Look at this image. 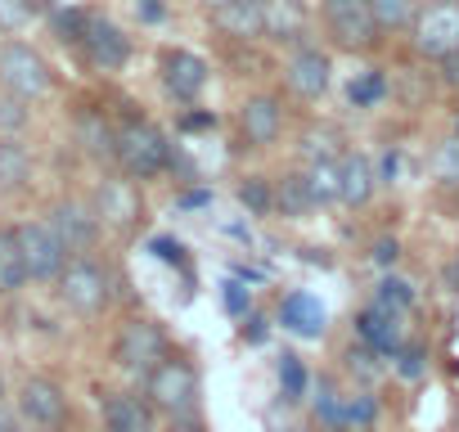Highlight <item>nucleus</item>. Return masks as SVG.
Segmentation results:
<instances>
[{
  "instance_id": "nucleus-46",
  "label": "nucleus",
  "mask_w": 459,
  "mask_h": 432,
  "mask_svg": "<svg viewBox=\"0 0 459 432\" xmlns=\"http://www.w3.org/2000/svg\"><path fill=\"white\" fill-rule=\"evenodd\" d=\"M37 432H41V428H37Z\"/></svg>"
},
{
  "instance_id": "nucleus-45",
  "label": "nucleus",
  "mask_w": 459,
  "mask_h": 432,
  "mask_svg": "<svg viewBox=\"0 0 459 432\" xmlns=\"http://www.w3.org/2000/svg\"><path fill=\"white\" fill-rule=\"evenodd\" d=\"M221 5H230V0H207V10H221Z\"/></svg>"
},
{
  "instance_id": "nucleus-27",
  "label": "nucleus",
  "mask_w": 459,
  "mask_h": 432,
  "mask_svg": "<svg viewBox=\"0 0 459 432\" xmlns=\"http://www.w3.org/2000/svg\"><path fill=\"white\" fill-rule=\"evenodd\" d=\"M275 203L284 207V216H307L316 207V198L307 189V176H284V185H275Z\"/></svg>"
},
{
  "instance_id": "nucleus-23",
  "label": "nucleus",
  "mask_w": 459,
  "mask_h": 432,
  "mask_svg": "<svg viewBox=\"0 0 459 432\" xmlns=\"http://www.w3.org/2000/svg\"><path fill=\"white\" fill-rule=\"evenodd\" d=\"M32 180V153L14 135L0 140V189H23Z\"/></svg>"
},
{
  "instance_id": "nucleus-28",
  "label": "nucleus",
  "mask_w": 459,
  "mask_h": 432,
  "mask_svg": "<svg viewBox=\"0 0 459 432\" xmlns=\"http://www.w3.org/2000/svg\"><path fill=\"white\" fill-rule=\"evenodd\" d=\"M316 414L329 423V428H347V396L333 392L329 378H320V396H316Z\"/></svg>"
},
{
  "instance_id": "nucleus-30",
  "label": "nucleus",
  "mask_w": 459,
  "mask_h": 432,
  "mask_svg": "<svg viewBox=\"0 0 459 432\" xmlns=\"http://www.w3.org/2000/svg\"><path fill=\"white\" fill-rule=\"evenodd\" d=\"M32 14H37V0H0V28H5V32L28 28Z\"/></svg>"
},
{
  "instance_id": "nucleus-14",
  "label": "nucleus",
  "mask_w": 459,
  "mask_h": 432,
  "mask_svg": "<svg viewBox=\"0 0 459 432\" xmlns=\"http://www.w3.org/2000/svg\"><path fill=\"white\" fill-rule=\"evenodd\" d=\"M329 82H333V64H329V55L325 50H298L293 59H289V91L293 95H302V99H320L325 91H329Z\"/></svg>"
},
{
  "instance_id": "nucleus-24",
  "label": "nucleus",
  "mask_w": 459,
  "mask_h": 432,
  "mask_svg": "<svg viewBox=\"0 0 459 432\" xmlns=\"http://www.w3.org/2000/svg\"><path fill=\"white\" fill-rule=\"evenodd\" d=\"M307 189H311L316 207H320V203H338V198H342V162H333V158H311V167H307Z\"/></svg>"
},
{
  "instance_id": "nucleus-7",
  "label": "nucleus",
  "mask_w": 459,
  "mask_h": 432,
  "mask_svg": "<svg viewBox=\"0 0 459 432\" xmlns=\"http://www.w3.org/2000/svg\"><path fill=\"white\" fill-rule=\"evenodd\" d=\"M19 244H23L28 275H32L37 284H50V280L64 275V266H68V248H64V239L55 235L50 221H28V226H19Z\"/></svg>"
},
{
  "instance_id": "nucleus-32",
  "label": "nucleus",
  "mask_w": 459,
  "mask_h": 432,
  "mask_svg": "<svg viewBox=\"0 0 459 432\" xmlns=\"http://www.w3.org/2000/svg\"><path fill=\"white\" fill-rule=\"evenodd\" d=\"M432 167H437V176H441L446 185H459V135L441 140V149H437Z\"/></svg>"
},
{
  "instance_id": "nucleus-21",
  "label": "nucleus",
  "mask_w": 459,
  "mask_h": 432,
  "mask_svg": "<svg viewBox=\"0 0 459 432\" xmlns=\"http://www.w3.org/2000/svg\"><path fill=\"white\" fill-rule=\"evenodd\" d=\"M374 185H378L374 162L365 153H347L342 158V203L347 207H365L374 198Z\"/></svg>"
},
{
  "instance_id": "nucleus-34",
  "label": "nucleus",
  "mask_w": 459,
  "mask_h": 432,
  "mask_svg": "<svg viewBox=\"0 0 459 432\" xmlns=\"http://www.w3.org/2000/svg\"><path fill=\"white\" fill-rule=\"evenodd\" d=\"M239 203H244L248 212H271V203H275V189H271L266 180H248V185L239 189Z\"/></svg>"
},
{
  "instance_id": "nucleus-31",
  "label": "nucleus",
  "mask_w": 459,
  "mask_h": 432,
  "mask_svg": "<svg viewBox=\"0 0 459 432\" xmlns=\"http://www.w3.org/2000/svg\"><path fill=\"white\" fill-rule=\"evenodd\" d=\"M28 126V99H19V95H0V131L5 135H14V131H23Z\"/></svg>"
},
{
  "instance_id": "nucleus-38",
  "label": "nucleus",
  "mask_w": 459,
  "mask_h": 432,
  "mask_svg": "<svg viewBox=\"0 0 459 432\" xmlns=\"http://www.w3.org/2000/svg\"><path fill=\"white\" fill-rule=\"evenodd\" d=\"M135 14H140V23H162L167 19V0H135Z\"/></svg>"
},
{
  "instance_id": "nucleus-39",
  "label": "nucleus",
  "mask_w": 459,
  "mask_h": 432,
  "mask_svg": "<svg viewBox=\"0 0 459 432\" xmlns=\"http://www.w3.org/2000/svg\"><path fill=\"white\" fill-rule=\"evenodd\" d=\"M171 432H203V419H198L194 410H185V414H171Z\"/></svg>"
},
{
  "instance_id": "nucleus-5",
  "label": "nucleus",
  "mask_w": 459,
  "mask_h": 432,
  "mask_svg": "<svg viewBox=\"0 0 459 432\" xmlns=\"http://www.w3.org/2000/svg\"><path fill=\"white\" fill-rule=\"evenodd\" d=\"M325 28L342 50H374L383 32L369 0H325Z\"/></svg>"
},
{
  "instance_id": "nucleus-26",
  "label": "nucleus",
  "mask_w": 459,
  "mask_h": 432,
  "mask_svg": "<svg viewBox=\"0 0 459 432\" xmlns=\"http://www.w3.org/2000/svg\"><path fill=\"white\" fill-rule=\"evenodd\" d=\"M383 32H405L419 23V0H369Z\"/></svg>"
},
{
  "instance_id": "nucleus-37",
  "label": "nucleus",
  "mask_w": 459,
  "mask_h": 432,
  "mask_svg": "<svg viewBox=\"0 0 459 432\" xmlns=\"http://www.w3.org/2000/svg\"><path fill=\"white\" fill-rule=\"evenodd\" d=\"M221 298H225V311H230V315H248V289H244L239 280H230V284L221 289Z\"/></svg>"
},
{
  "instance_id": "nucleus-4",
  "label": "nucleus",
  "mask_w": 459,
  "mask_h": 432,
  "mask_svg": "<svg viewBox=\"0 0 459 432\" xmlns=\"http://www.w3.org/2000/svg\"><path fill=\"white\" fill-rule=\"evenodd\" d=\"M55 284H59V298H64V307H68L73 315H100V311L108 307V298H113L104 266H95V262H86V257L68 262Z\"/></svg>"
},
{
  "instance_id": "nucleus-29",
  "label": "nucleus",
  "mask_w": 459,
  "mask_h": 432,
  "mask_svg": "<svg viewBox=\"0 0 459 432\" xmlns=\"http://www.w3.org/2000/svg\"><path fill=\"white\" fill-rule=\"evenodd\" d=\"M383 91H387V82H383V73H378V68L360 73V77H356V82L347 86V95H351V104H356V108H365V104L383 99Z\"/></svg>"
},
{
  "instance_id": "nucleus-16",
  "label": "nucleus",
  "mask_w": 459,
  "mask_h": 432,
  "mask_svg": "<svg viewBox=\"0 0 459 432\" xmlns=\"http://www.w3.org/2000/svg\"><path fill=\"white\" fill-rule=\"evenodd\" d=\"M280 324H284L289 333H298V338H320V333L329 329V311H325V302H320L316 293L298 289V293H289V298L280 302Z\"/></svg>"
},
{
  "instance_id": "nucleus-9",
  "label": "nucleus",
  "mask_w": 459,
  "mask_h": 432,
  "mask_svg": "<svg viewBox=\"0 0 459 432\" xmlns=\"http://www.w3.org/2000/svg\"><path fill=\"white\" fill-rule=\"evenodd\" d=\"M19 414L41 432H59L68 423V396L55 378H28L19 387Z\"/></svg>"
},
{
  "instance_id": "nucleus-44",
  "label": "nucleus",
  "mask_w": 459,
  "mask_h": 432,
  "mask_svg": "<svg viewBox=\"0 0 459 432\" xmlns=\"http://www.w3.org/2000/svg\"><path fill=\"white\" fill-rule=\"evenodd\" d=\"M0 432H23V428L14 423V414H5V410H0Z\"/></svg>"
},
{
  "instance_id": "nucleus-36",
  "label": "nucleus",
  "mask_w": 459,
  "mask_h": 432,
  "mask_svg": "<svg viewBox=\"0 0 459 432\" xmlns=\"http://www.w3.org/2000/svg\"><path fill=\"white\" fill-rule=\"evenodd\" d=\"M374 419V396L369 392H356V396H347V428H356V423H369Z\"/></svg>"
},
{
  "instance_id": "nucleus-18",
  "label": "nucleus",
  "mask_w": 459,
  "mask_h": 432,
  "mask_svg": "<svg viewBox=\"0 0 459 432\" xmlns=\"http://www.w3.org/2000/svg\"><path fill=\"white\" fill-rule=\"evenodd\" d=\"M307 23H311V14H307L302 0H266V28H262V37H271L275 46H293V41L307 37Z\"/></svg>"
},
{
  "instance_id": "nucleus-2",
  "label": "nucleus",
  "mask_w": 459,
  "mask_h": 432,
  "mask_svg": "<svg viewBox=\"0 0 459 432\" xmlns=\"http://www.w3.org/2000/svg\"><path fill=\"white\" fill-rule=\"evenodd\" d=\"M113 360L126 369V374H153L162 360H167V333L162 324L153 320H126L117 342H113Z\"/></svg>"
},
{
  "instance_id": "nucleus-42",
  "label": "nucleus",
  "mask_w": 459,
  "mask_h": 432,
  "mask_svg": "<svg viewBox=\"0 0 459 432\" xmlns=\"http://www.w3.org/2000/svg\"><path fill=\"white\" fill-rule=\"evenodd\" d=\"M441 64H446V86H455V91H459V50H455V55H446Z\"/></svg>"
},
{
  "instance_id": "nucleus-10",
  "label": "nucleus",
  "mask_w": 459,
  "mask_h": 432,
  "mask_svg": "<svg viewBox=\"0 0 459 432\" xmlns=\"http://www.w3.org/2000/svg\"><path fill=\"white\" fill-rule=\"evenodd\" d=\"M46 221L55 226V235L64 239V248H68V253H91V248H95V239H100V212H95V207H86V203H77V198L55 203Z\"/></svg>"
},
{
  "instance_id": "nucleus-19",
  "label": "nucleus",
  "mask_w": 459,
  "mask_h": 432,
  "mask_svg": "<svg viewBox=\"0 0 459 432\" xmlns=\"http://www.w3.org/2000/svg\"><path fill=\"white\" fill-rule=\"evenodd\" d=\"M212 14L225 37L248 41V37H262V28H266V0H230V5H221Z\"/></svg>"
},
{
  "instance_id": "nucleus-11",
  "label": "nucleus",
  "mask_w": 459,
  "mask_h": 432,
  "mask_svg": "<svg viewBox=\"0 0 459 432\" xmlns=\"http://www.w3.org/2000/svg\"><path fill=\"white\" fill-rule=\"evenodd\" d=\"M82 50H86V59H91L100 73H117V68L131 59V41L122 37V28H117L113 19H100V14H86Z\"/></svg>"
},
{
  "instance_id": "nucleus-12",
  "label": "nucleus",
  "mask_w": 459,
  "mask_h": 432,
  "mask_svg": "<svg viewBox=\"0 0 459 432\" xmlns=\"http://www.w3.org/2000/svg\"><path fill=\"white\" fill-rule=\"evenodd\" d=\"M162 86H167L171 99L189 104V99H198L203 86H207V64H203L194 50H167V55H162Z\"/></svg>"
},
{
  "instance_id": "nucleus-17",
  "label": "nucleus",
  "mask_w": 459,
  "mask_h": 432,
  "mask_svg": "<svg viewBox=\"0 0 459 432\" xmlns=\"http://www.w3.org/2000/svg\"><path fill=\"white\" fill-rule=\"evenodd\" d=\"M239 126H244V140H248L253 149L275 144V135H280V126H284V108H280V99H275V95H257V99H248L244 113H239Z\"/></svg>"
},
{
  "instance_id": "nucleus-35",
  "label": "nucleus",
  "mask_w": 459,
  "mask_h": 432,
  "mask_svg": "<svg viewBox=\"0 0 459 432\" xmlns=\"http://www.w3.org/2000/svg\"><path fill=\"white\" fill-rule=\"evenodd\" d=\"M378 302H383V307L405 311V307L414 302V293H410V284H405V280H383V284H378Z\"/></svg>"
},
{
  "instance_id": "nucleus-20",
  "label": "nucleus",
  "mask_w": 459,
  "mask_h": 432,
  "mask_svg": "<svg viewBox=\"0 0 459 432\" xmlns=\"http://www.w3.org/2000/svg\"><path fill=\"white\" fill-rule=\"evenodd\" d=\"M356 324H360V338H365L374 351H383V356H396V351H401V311H396V307H383V302H378V307H369Z\"/></svg>"
},
{
  "instance_id": "nucleus-40",
  "label": "nucleus",
  "mask_w": 459,
  "mask_h": 432,
  "mask_svg": "<svg viewBox=\"0 0 459 432\" xmlns=\"http://www.w3.org/2000/svg\"><path fill=\"white\" fill-rule=\"evenodd\" d=\"M153 253H158L162 262H185V248L171 244V239H153Z\"/></svg>"
},
{
  "instance_id": "nucleus-1",
  "label": "nucleus",
  "mask_w": 459,
  "mask_h": 432,
  "mask_svg": "<svg viewBox=\"0 0 459 432\" xmlns=\"http://www.w3.org/2000/svg\"><path fill=\"white\" fill-rule=\"evenodd\" d=\"M113 158L122 162L126 176L149 180V176H158V171L171 167V144H167V135H162L153 122L131 117V122L117 126V149H113Z\"/></svg>"
},
{
  "instance_id": "nucleus-3",
  "label": "nucleus",
  "mask_w": 459,
  "mask_h": 432,
  "mask_svg": "<svg viewBox=\"0 0 459 432\" xmlns=\"http://www.w3.org/2000/svg\"><path fill=\"white\" fill-rule=\"evenodd\" d=\"M0 86L19 99H41L55 86V77H50V64L32 46L10 41V46H0Z\"/></svg>"
},
{
  "instance_id": "nucleus-22",
  "label": "nucleus",
  "mask_w": 459,
  "mask_h": 432,
  "mask_svg": "<svg viewBox=\"0 0 459 432\" xmlns=\"http://www.w3.org/2000/svg\"><path fill=\"white\" fill-rule=\"evenodd\" d=\"M28 262H23V244L19 230H0V298H14L28 284Z\"/></svg>"
},
{
  "instance_id": "nucleus-13",
  "label": "nucleus",
  "mask_w": 459,
  "mask_h": 432,
  "mask_svg": "<svg viewBox=\"0 0 459 432\" xmlns=\"http://www.w3.org/2000/svg\"><path fill=\"white\" fill-rule=\"evenodd\" d=\"M100 414H104V432H158L153 401L135 392H108Z\"/></svg>"
},
{
  "instance_id": "nucleus-15",
  "label": "nucleus",
  "mask_w": 459,
  "mask_h": 432,
  "mask_svg": "<svg viewBox=\"0 0 459 432\" xmlns=\"http://www.w3.org/2000/svg\"><path fill=\"white\" fill-rule=\"evenodd\" d=\"M95 212L100 221L113 226V230H131L140 221V194L131 180H104L100 194H95Z\"/></svg>"
},
{
  "instance_id": "nucleus-43",
  "label": "nucleus",
  "mask_w": 459,
  "mask_h": 432,
  "mask_svg": "<svg viewBox=\"0 0 459 432\" xmlns=\"http://www.w3.org/2000/svg\"><path fill=\"white\" fill-rule=\"evenodd\" d=\"M374 262H383V266H387V262H396V239H383V244L374 248Z\"/></svg>"
},
{
  "instance_id": "nucleus-41",
  "label": "nucleus",
  "mask_w": 459,
  "mask_h": 432,
  "mask_svg": "<svg viewBox=\"0 0 459 432\" xmlns=\"http://www.w3.org/2000/svg\"><path fill=\"white\" fill-rule=\"evenodd\" d=\"M419 369H423V351H414V347H405V351H401V374H410V378H414Z\"/></svg>"
},
{
  "instance_id": "nucleus-25",
  "label": "nucleus",
  "mask_w": 459,
  "mask_h": 432,
  "mask_svg": "<svg viewBox=\"0 0 459 432\" xmlns=\"http://www.w3.org/2000/svg\"><path fill=\"white\" fill-rule=\"evenodd\" d=\"M77 135H82V149L91 158H113V149H117V131L100 113H82L77 117Z\"/></svg>"
},
{
  "instance_id": "nucleus-6",
  "label": "nucleus",
  "mask_w": 459,
  "mask_h": 432,
  "mask_svg": "<svg viewBox=\"0 0 459 432\" xmlns=\"http://www.w3.org/2000/svg\"><path fill=\"white\" fill-rule=\"evenodd\" d=\"M144 396L153 401V410L162 414H185L194 410V396H198V374L189 360H162L153 374H144Z\"/></svg>"
},
{
  "instance_id": "nucleus-8",
  "label": "nucleus",
  "mask_w": 459,
  "mask_h": 432,
  "mask_svg": "<svg viewBox=\"0 0 459 432\" xmlns=\"http://www.w3.org/2000/svg\"><path fill=\"white\" fill-rule=\"evenodd\" d=\"M414 50L423 59H446L459 50V0H437V5L419 10Z\"/></svg>"
},
{
  "instance_id": "nucleus-33",
  "label": "nucleus",
  "mask_w": 459,
  "mask_h": 432,
  "mask_svg": "<svg viewBox=\"0 0 459 432\" xmlns=\"http://www.w3.org/2000/svg\"><path fill=\"white\" fill-rule=\"evenodd\" d=\"M280 387H284V396H289V401H298V396H302V387H307V369H302V360H298V356H284V360H280Z\"/></svg>"
}]
</instances>
